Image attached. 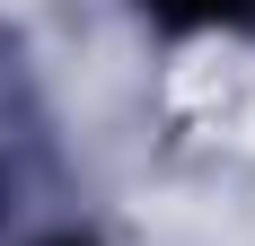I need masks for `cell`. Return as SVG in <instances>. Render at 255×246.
<instances>
[{
	"label": "cell",
	"instance_id": "7a4b0ae2",
	"mask_svg": "<svg viewBox=\"0 0 255 246\" xmlns=\"http://www.w3.org/2000/svg\"><path fill=\"white\" fill-rule=\"evenodd\" d=\"M35 246H106V238H88V229H53V238H35Z\"/></svg>",
	"mask_w": 255,
	"mask_h": 246
},
{
	"label": "cell",
	"instance_id": "6da1fadb",
	"mask_svg": "<svg viewBox=\"0 0 255 246\" xmlns=\"http://www.w3.org/2000/svg\"><path fill=\"white\" fill-rule=\"evenodd\" d=\"M141 18L158 35H185V44H247L255 0H141Z\"/></svg>",
	"mask_w": 255,
	"mask_h": 246
}]
</instances>
